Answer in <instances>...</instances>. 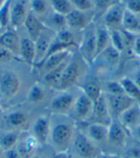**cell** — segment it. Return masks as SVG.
I'll use <instances>...</instances> for the list:
<instances>
[{"mask_svg": "<svg viewBox=\"0 0 140 158\" xmlns=\"http://www.w3.org/2000/svg\"><path fill=\"white\" fill-rule=\"evenodd\" d=\"M129 134L133 136V138L138 143H140V124L137 125L134 129L129 131Z\"/></svg>", "mask_w": 140, "mask_h": 158, "instance_id": "b9f144b4", "label": "cell"}, {"mask_svg": "<svg viewBox=\"0 0 140 158\" xmlns=\"http://www.w3.org/2000/svg\"><path fill=\"white\" fill-rule=\"evenodd\" d=\"M110 45L109 30L104 25L96 28V59Z\"/></svg>", "mask_w": 140, "mask_h": 158, "instance_id": "d4e9b609", "label": "cell"}, {"mask_svg": "<svg viewBox=\"0 0 140 158\" xmlns=\"http://www.w3.org/2000/svg\"><path fill=\"white\" fill-rule=\"evenodd\" d=\"M117 2V0H93V13L103 16L111 6Z\"/></svg>", "mask_w": 140, "mask_h": 158, "instance_id": "d590c367", "label": "cell"}, {"mask_svg": "<svg viewBox=\"0 0 140 158\" xmlns=\"http://www.w3.org/2000/svg\"><path fill=\"white\" fill-rule=\"evenodd\" d=\"M73 8L83 12H93V0H68Z\"/></svg>", "mask_w": 140, "mask_h": 158, "instance_id": "8d00e7d4", "label": "cell"}, {"mask_svg": "<svg viewBox=\"0 0 140 158\" xmlns=\"http://www.w3.org/2000/svg\"><path fill=\"white\" fill-rule=\"evenodd\" d=\"M18 57L27 64L35 65V60H36L35 41L30 40L28 36L27 38L20 39L19 54H18Z\"/></svg>", "mask_w": 140, "mask_h": 158, "instance_id": "603a6c76", "label": "cell"}, {"mask_svg": "<svg viewBox=\"0 0 140 158\" xmlns=\"http://www.w3.org/2000/svg\"><path fill=\"white\" fill-rule=\"evenodd\" d=\"M130 79H132V81L140 88V69H137Z\"/></svg>", "mask_w": 140, "mask_h": 158, "instance_id": "f6af8a7d", "label": "cell"}, {"mask_svg": "<svg viewBox=\"0 0 140 158\" xmlns=\"http://www.w3.org/2000/svg\"><path fill=\"white\" fill-rule=\"evenodd\" d=\"M46 20H47V24H44L45 27H47L48 29L52 30L55 33L67 29L66 20H65L64 15L52 12L46 15Z\"/></svg>", "mask_w": 140, "mask_h": 158, "instance_id": "83f0119b", "label": "cell"}, {"mask_svg": "<svg viewBox=\"0 0 140 158\" xmlns=\"http://www.w3.org/2000/svg\"><path fill=\"white\" fill-rule=\"evenodd\" d=\"M97 158H122V156L116 154V153H107V152H101Z\"/></svg>", "mask_w": 140, "mask_h": 158, "instance_id": "bcb514c9", "label": "cell"}, {"mask_svg": "<svg viewBox=\"0 0 140 158\" xmlns=\"http://www.w3.org/2000/svg\"><path fill=\"white\" fill-rule=\"evenodd\" d=\"M30 8L31 12L40 17L42 15H47L50 13L51 5L49 0H31Z\"/></svg>", "mask_w": 140, "mask_h": 158, "instance_id": "1f68e13d", "label": "cell"}, {"mask_svg": "<svg viewBox=\"0 0 140 158\" xmlns=\"http://www.w3.org/2000/svg\"><path fill=\"white\" fill-rule=\"evenodd\" d=\"M29 12L30 11L28 10V6L23 0H18L15 3L12 2L10 26L14 29H17L18 27L24 25Z\"/></svg>", "mask_w": 140, "mask_h": 158, "instance_id": "d6986e66", "label": "cell"}, {"mask_svg": "<svg viewBox=\"0 0 140 158\" xmlns=\"http://www.w3.org/2000/svg\"><path fill=\"white\" fill-rule=\"evenodd\" d=\"M15 58V56L10 52L0 46V63H6L11 61Z\"/></svg>", "mask_w": 140, "mask_h": 158, "instance_id": "f35d334b", "label": "cell"}, {"mask_svg": "<svg viewBox=\"0 0 140 158\" xmlns=\"http://www.w3.org/2000/svg\"><path fill=\"white\" fill-rule=\"evenodd\" d=\"M23 26H24L26 33L28 35V38L32 40L33 41H36V39L39 38L40 34L45 29L44 23L40 19V17H38L31 11L29 12V14H28Z\"/></svg>", "mask_w": 140, "mask_h": 158, "instance_id": "ffe728a7", "label": "cell"}, {"mask_svg": "<svg viewBox=\"0 0 140 158\" xmlns=\"http://www.w3.org/2000/svg\"><path fill=\"white\" fill-rule=\"evenodd\" d=\"M21 80L14 71L5 70L0 72V95L5 100H10L16 96L20 90Z\"/></svg>", "mask_w": 140, "mask_h": 158, "instance_id": "277c9868", "label": "cell"}, {"mask_svg": "<svg viewBox=\"0 0 140 158\" xmlns=\"http://www.w3.org/2000/svg\"><path fill=\"white\" fill-rule=\"evenodd\" d=\"M31 158H44V157H43V156H42L41 154H40V153L38 152V153H36V154H35L34 156H32Z\"/></svg>", "mask_w": 140, "mask_h": 158, "instance_id": "7dc6e473", "label": "cell"}, {"mask_svg": "<svg viewBox=\"0 0 140 158\" xmlns=\"http://www.w3.org/2000/svg\"><path fill=\"white\" fill-rule=\"evenodd\" d=\"M0 28H1V27H0Z\"/></svg>", "mask_w": 140, "mask_h": 158, "instance_id": "db71d44e", "label": "cell"}, {"mask_svg": "<svg viewBox=\"0 0 140 158\" xmlns=\"http://www.w3.org/2000/svg\"><path fill=\"white\" fill-rule=\"evenodd\" d=\"M7 1H8V0H0V8H1Z\"/></svg>", "mask_w": 140, "mask_h": 158, "instance_id": "c3c4849f", "label": "cell"}, {"mask_svg": "<svg viewBox=\"0 0 140 158\" xmlns=\"http://www.w3.org/2000/svg\"><path fill=\"white\" fill-rule=\"evenodd\" d=\"M103 87V93L108 95H112V96H119V95H125L124 89L121 85L119 81H107Z\"/></svg>", "mask_w": 140, "mask_h": 158, "instance_id": "836d02e7", "label": "cell"}, {"mask_svg": "<svg viewBox=\"0 0 140 158\" xmlns=\"http://www.w3.org/2000/svg\"><path fill=\"white\" fill-rule=\"evenodd\" d=\"M55 35H56L55 32L48 29L47 27H45L44 31L35 41V49H36L35 65H40L41 62L44 60Z\"/></svg>", "mask_w": 140, "mask_h": 158, "instance_id": "4fadbf2b", "label": "cell"}, {"mask_svg": "<svg viewBox=\"0 0 140 158\" xmlns=\"http://www.w3.org/2000/svg\"><path fill=\"white\" fill-rule=\"evenodd\" d=\"M20 39L18 35L12 29H5L0 35V46L10 51L15 57L19 54Z\"/></svg>", "mask_w": 140, "mask_h": 158, "instance_id": "44dd1931", "label": "cell"}, {"mask_svg": "<svg viewBox=\"0 0 140 158\" xmlns=\"http://www.w3.org/2000/svg\"><path fill=\"white\" fill-rule=\"evenodd\" d=\"M81 73L82 71L80 62L75 59L69 60L63 70L62 78L56 89H58L59 91H67L69 88L77 85L81 76Z\"/></svg>", "mask_w": 140, "mask_h": 158, "instance_id": "5b68a950", "label": "cell"}, {"mask_svg": "<svg viewBox=\"0 0 140 158\" xmlns=\"http://www.w3.org/2000/svg\"><path fill=\"white\" fill-rule=\"evenodd\" d=\"M122 30L132 35H140V15L125 10Z\"/></svg>", "mask_w": 140, "mask_h": 158, "instance_id": "cb8c5ba5", "label": "cell"}, {"mask_svg": "<svg viewBox=\"0 0 140 158\" xmlns=\"http://www.w3.org/2000/svg\"><path fill=\"white\" fill-rule=\"evenodd\" d=\"M3 31H4V29H2V28H0V35H1V34H2Z\"/></svg>", "mask_w": 140, "mask_h": 158, "instance_id": "816d5d0a", "label": "cell"}, {"mask_svg": "<svg viewBox=\"0 0 140 158\" xmlns=\"http://www.w3.org/2000/svg\"><path fill=\"white\" fill-rule=\"evenodd\" d=\"M50 129H51V120L48 116L41 115L36 118L32 126L30 133L36 139L40 145V147L49 143V136H50Z\"/></svg>", "mask_w": 140, "mask_h": 158, "instance_id": "30bf717a", "label": "cell"}, {"mask_svg": "<svg viewBox=\"0 0 140 158\" xmlns=\"http://www.w3.org/2000/svg\"><path fill=\"white\" fill-rule=\"evenodd\" d=\"M76 98L68 91H60L50 103V109L56 115H67L69 111L73 108Z\"/></svg>", "mask_w": 140, "mask_h": 158, "instance_id": "9c48e42d", "label": "cell"}, {"mask_svg": "<svg viewBox=\"0 0 140 158\" xmlns=\"http://www.w3.org/2000/svg\"><path fill=\"white\" fill-rule=\"evenodd\" d=\"M75 154L79 158H97L101 153L100 148L81 129H76L71 144Z\"/></svg>", "mask_w": 140, "mask_h": 158, "instance_id": "7a4b0ae2", "label": "cell"}, {"mask_svg": "<svg viewBox=\"0 0 140 158\" xmlns=\"http://www.w3.org/2000/svg\"><path fill=\"white\" fill-rule=\"evenodd\" d=\"M85 134L99 148L102 146L108 145V126L99 123H91L86 127Z\"/></svg>", "mask_w": 140, "mask_h": 158, "instance_id": "2e32d148", "label": "cell"}, {"mask_svg": "<svg viewBox=\"0 0 140 158\" xmlns=\"http://www.w3.org/2000/svg\"><path fill=\"white\" fill-rule=\"evenodd\" d=\"M121 85H122L125 95L132 99L134 103L140 106V88L132 81L129 77H124L120 81Z\"/></svg>", "mask_w": 140, "mask_h": 158, "instance_id": "f1b7e54d", "label": "cell"}, {"mask_svg": "<svg viewBox=\"0 0 140 158\" xmlns=\"http://www.w3.org/2000/svg\"><path fill=\"white\" fill-rule=\"evenodd\" d=\"M82 92L85 94L94 103V102L103 94V87L100 81L95 78L87 79L82 87Z\"/></svg>", "mask_w": 140, "mask_h": 158, "instance_id": "4316f807", "label": "cell"}, {"mask_svg": "<svg viewBox=\"0 0 140 158\" xmlns=\"http://www.w3.org/2000/svg\"><path fill=\"white\" fill-rule=\"evenodd\" d=\"M40 148V143L29 132L27 131L21 132L19 140L16 144V151L21 156V158H31L36 153H38Z\"/></svg>", "mask_w": 140, "mask_h": 158, "instance_id": "7c38bea8", "label": "cell"}, {"mask_svg": "<svg viewBox=\"0 0 140 158\" xmlns=\"http://www.w3.org/2000/svg\"><path fill=\"white\" fill-rule=\"evenodd\" d=\"M46 98V90L40 83L36 82L30 87L27 94V100L31 104H40Z\"/></svg>", "mask_w": 140, "mask_h": 158, "instance_id": "4dcf8cb0", "label": "cell"}, {"mask_svg": "<svg viewBox=\"0 0 140 158\" xmlns=\"http://www.w3.org/2000/svg\"><path fill=\"white\" fill-rule=\"evenodd\" d=\"M51 158H74L69 152H55Z\"/></svg>", "mask_w": 140, "mask_h": 158, "instance_id": "7bdbcfd3", "label": "cell"}, {"mask_svg": "<svg viewBox=\"0 0 140 158\" xmlns=\"http://www.w3.org/2000/svg\"><path fill=\"white\" fill-rule=\"evenodd\" d=\"M119 123L129 132L140 124V106L136 103L128 107L117 118Z\"/></svg>", "mask_w": 140, "mask_h": 158, "instance_id": "ac0fdd59", "label": "cell"}, {"mask_svg": "<svg viewBox=\"0 0 140 158\" xmlns=\"http://www.w3.org/2000/svg\"><path fill=\"white\" fill-rule=\"evenodd\" d=\"M72 109L74 110V115L77 121L86 122L92 117L93 102L81 91V94L76 98Z\"/></svg>", "mask_w": 140, "mask_h": 158, "instance_id": "5bb4252c", "label": "cell"}, {"mask_svg": "<svg viewBox=\"0 0 140 158\" xmlns=\"http://www.w3.org/2000/svg\"><path fill=\"white\" fill-rule=\"evenodd\" d=\"M69 60L67 61L63 62L61 65H59L58 67H55L54 69L46 72L44 74V77H43V81H45V83L49 86H52V87H57L58 83L62 78V75L63 73V70L66 66V64L68 63Z\"/></svg>", "mask_w": 140, "mask_h": 158, "instance_id": "f546056e", "label": "cell"}, {"mask_svg": "<svg viewBox=\"0 0 140 158\" xmlns=\"http://www.w3.org/2000/svg\"><path fill=\"white\" fill-rule=\"evenodd\" d=\"M11 7H12V0H8V1L0 8V27L4 30L8 29V27L10 26Z\"/></svg>", "mask_w": 140, "mask_h": 158, "instance_id": "e575fe53", "label": "cell"}, {"mask_svg": "<svg viewBox=\"0 0 140 158\" xmlns=\"http://www.w3.org/2000/svg\"><path fill=\"white\" fill-rule=\"evenodd\" d=\"M70 55H71L70 50H64V51H61L58 53L52 54V55L48 56V57L43 60V62L40 64V67L42 68V70L44 71V74H45L46 72L54 69L55 67H58L63 62L67 61L69 60Z\"/></svg>", "mask_w": 140, "mask_h": 158, "instance_id": "7402d4cb", "label": "cell"}, {"mask_svg": "<svg viewBox=\"0 0 140 158\" xmlns=\"http://www.w3.org/2000/svg\"><path fill=\"white\" fill-rule=\"evenodd\" d=\"M122 158H134L133 156H130L129 154H128V153H125L123 156H122Z\"/></svg>", "mask_w": 140, "mask_h": 158, "instance_id": "681fc988", "label": "cell"}, {"mask_svg": "<svg viewBox=\"0 0 140 158\" xmlns=\"http://www.w3.org/2000/svg\"><path fill=\"white\" fill-rule=\"evenodd\" d=\"M3 156H4V152L2 151V148H0V158H3Z\"/></svg>", "mask_w": 140, "mask_h": 158, "instance_id": "f907efd6", "label": "cell"}, {"mask_svg": "<svg viewBox=\"0 0 140 158\" xmlns=\"http://www.w3.org/2000/svg\"><path fill=\"white\" fill-rule=\"evenodd\" d=\"M123 3L127 11L140 15V0H124Z\"/></svg>", "mask_w": 140, "mask_h": 158, "instance_id": "74e56055", "label": "cell"}, {"mask_svg": "<svg viewBox=\"0 0 140 158\" xmlns=\"http://www.w3.org/2000/svg\"><path fill=\"white\" fill-rule=\"evenodd\" d=\"M3 158H21V156L19 155V153L17 152L16 148H12L10 151H7L4 152V156Z\"/></svg>", "mask_w": 140, "mask_h": 158, "instance_id": "60d3db41", "label": "cell"}, {"mask_svg": "<svg viewBox=\"0 0 140 158\" xmlns=\"http://www.w3.org/2000/svg\"><path fill=\"white\" fill-rule=\"evenodd\" d=\"M76 129L72 121L59 120L55 123L51 121L49 144L54 148L55 152H68Z\"/></svg>", "mask_w": 140, "mask_h": 158, "instance_id": "6da1fadb", "label": "cell"}, {"mask_svg": "<svg viewBox=\"0 0 140 158\" xmlns=\"http://www.w3.org/2000/svg\"><path fill=\"white\" fill-rule=\"evenodd\" d=\"M105 94V93H104ZM107 103L108 106V110L110 113V117L112 120H117L119 115L125 111L128 107L134 104V102L129 98L127 95H119V96H112L105 94Z\"/></svg>", "mask_w": 140, "mask_h": 158, "instance_id": "9a60e30c", "label": "cell"}, {"mask_svg": "<svg viewBox=\"0 0 140 158\" xmlns=\"http://www.w3.org/2000/svg\"><path fill=\"white\" fill-rule=\"evenodd\" d=\"M130 51H132V53L136 58L140 59V35H134L132 43V47H130Z\"/></svg>", "mask_w": 140, "mask_h": 158, "instance_id": "ab89813d", "label": "cell"}, {"mask_svg": "<svg viewBox=\"0 0 140 158\" xmlns=\"http://www.w3.org/2000/svg\"><path fill=\"white\" fill-rule=\"evenodd\" d=\"M20 134L21 132L19 131H10V129H5L0 133V148H2V151L5 152L15 148L19 140Z\"/></svg>", "mask_w": 140, "mask_h": 158, "instance_id": "484cf974", "label": "cell"}, {"mask_svg": "<svg viewBox=\"0 0 140 158\" xmlns=\"http://www.w3.org/2000/svg\"><path fill=\"white\" fill-rule=\"evenodd\" d=\"M93 17H94L93 12H83L74 9L67 15H65L67 29L71 32H83L92 24Z\"/></svg>", "mask_w": 140, "mask_h": 158, "instance_id": "8992f818", "label": "cell"}, {"mask_svg": "<svg viewBox=\"0 0 140 158\" xmlns=\"http://www.w3.org/2000/svg\"><path fill=\"white\" fill-rule=\"evenodd\" d=\"M0 104H1V101H0ZM0 106H1V105H0Z\"/></svg>", "mask_w": 140, "mask_h": 158, "instance_id": "f5cc1de1", "label": "cell"}, {"mask_svg": "<svg viewBox=\"0 0 140 158\" xmlns=\"http://www.w3.org/2000/svg\"><path fill=\"white\" fill-rule=\"evenodd\" d=\"M124 3L118 1L111 6L108 10L103 15V25L109 31L122 29V21L125 13Z\"/></svg>", "mask_w": 140, "mask_h": 158, "instance_id": "52a82bcc", "label": "cell"}, {"mask_svg": "<svg viewBox=\"0 0 140 158\" xmlns=\"http://www.w3.org/2000/svg\"><path fill=\"white\" fill-rule=\"evenodd\" d=\"M91 118L95 120L93 123L104 124L107 126H108L111 121H112V119L110 117L107 99L104 93L93 103V112Z\"/></svg>", "mask_w": 140, "mask_h": 158, "instance_id": "e0dca14e", "label": "cell"}, {"mask_svg": "<svg viewBox=\"0 0 140 158\" xmlns=\"http://www.w3.org/2000/svg\"><path fill=\"white\" fill-rule=\"evenodd\" d=\"M129 133V132L119 123L118 120H112L108 125V145L117 148H125Z\"/></svg>", "mask_w": 140, "mask_h": 158, "instance_id": "8fae6325", "label": "cell"}, {"mask_svg": "<svg viewBox=\"0 0 140 158\" xmlns=\"http://www.w3.org/2000/svg\"><path fill=\"white\" fill-rule=\"evenodd\" d=\"M82 59L87 64H92L96 59V28L90 24L83 31V36L78 45Z\"/></svg>", "mask_w": 140, "mask_h": 158, "instance_id": "3957f363", "label": "cell"}, {"mask_svg": "<svg viewBox=\"0 0 140 158\" xmlns=\"http://www.w3.org/2000/svg\"><path fill=\"white\" fill-rule=\"evenodd\" d=\"M4 124L7 129L19 132L27 131L31 124L30 116L22 110H15L6 114L4 117Z\"/></svg>", "mask_w": 140, "mask_h": 158, "instance_id": "ba28073f", "label": "cell"}, {"mask_svg": "<svg viewBox=\"0 0 140 158\" xmlns=\"http://www.w3.org/2000/svg\"><path fill=\"white\" fill-rule=\"evenodd\" d=\"M53 12L62 15H67L74 10L72 4L68 0H49Z\"/></svg>", "mask_w": 140, "mask_h": 158, "instance_id": "d6a6232c", "label": "cell"}, {"mask_svg": "<svg viewBox=\"0 0 140 158\" xmlns=\"http://www.w3.org/2000/svg\"><path fill=\"white\" fill-rule=\"evenodd\" d=\"M127 153L129 154L130 156H133L134 158H140V148L138 147L132 148L129 151H128Z\"/></svg>", "mask_w": 140, "mask_h": 158, "instance_id": "ee69618b", "label": "cell"}]
</instances>
